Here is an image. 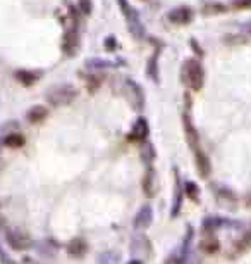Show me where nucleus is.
<instances>
[{
    "mask_svg": "<svg viewBox=\"0 0 251 264\" xmlns=\"http://www.w3.org/2000/svg\"><path fill=\"white\" fill-rule=\"evenodd\" d=\"M251 249V231L244 233L241 236V240H237L234 245V254H244L246 250Z\"/></svg>",
    "mask_w": 251,
    "mask_h": 264,
    "instance_id": "obj_21",
    "label": "nucleus"
},
{
    "mask_svg": "<svg viewBox=\"0 0 251 264\" xmlns=\"http://www.w3.org/2000/svg\"><path fill=\"white\" fill-rule=\"evenodd\" d=\"M2 138H4V145H6V147H11V149H19L24 145V136L19 135L17 131L7 133L6 136H2Z\"/></svg>",
    "mask_w": 251,
    "mask_h": 264,
    "instance_id": "obj_18",
    "label": "nucleus"
},
{
    "mask_svg": "<svg viewBox=\"0 0 251 264\" xmlns=\"http://www.w3.org/2000/svg\"><path fill=\"white\" fill-rule=\"evenodd\" d=\"M155 156H157V154H155L153 145L150 143V142H147V140H145V142H143V149H141V159H143V162H145L147 166H150V164L153 162Z\"/></svg>",
    "mask_w": 251,
    "mask_h": 264,
    "instance_id": "obj_20",
    "label": "nucleus"
},
{
    "mask_svg": "<svg viewBox=\"0 0 251 264\" xmlns=\"http://www.w3.org/2000/svg\"><path fill=\"white\" fill-rule=\"evenodd\" d=\"M2 147H4V138L0 136V150H2Z\"/></svg>",
    "mask_w": 251,
    "mask_h": 264,
    "instance_id": "obj_33",
    "label": "nucleus"
},
{
    "mask_svg": "<svg viewBox=\"0 0 251 264\" xmlns=\"http://www.w3.org/2000/svg\"><path fill=\"white\" fill-rule=\"evenodd\" d=\"M143 192L148 195V197H152L155 194V171L152 167H148L147 175L143 176Z\"/></svg>",
    "mask_w": 251,
    "mask_h": 264,
    "instance_id": "obj_19",
    "label": "nucleus"
},
{
    "mask_svg": "<svg viewBox=\"0 0 251 264\" xmlns=\"http://www.w3.org/2000/svg\"><path fill=\"white\" fill-rule=\"evenodd\" d=\"M152 221H153V211H152V207H150V206H143L138 211L136 218H134V228L145 230V228H148V226L152 225Z\"/></svg>",
    "mask_w": 251,
    "mask_h": 264,
    "instance_id": "obj_12",
    "label": "nucleus"
},
{
    "mask_svg": "<svg viewBox=\"0 0 251 264\" xmlns=\"http://www.w3.org/2000/svg\"><path fill=\"white\" fill-rule=\"evenodd\" d=\"M77 97V92L76 88L72 85H57V86H52V88L48 90L47 93H45V99H47V102L50 106H69Z\"/></svg>",
    "mask_w": 251,
    "mask_h": 264,
    "instance_id": "obj_2",
    "label": "nucleus"
},
{
    "mask_svg": "<svg viewBox=\"0 0 251 264\" xmlns=\"http://www.w3.org/2000/svg\"><path fill=\"white\" fill-rule=\"evenodd\" d=\"M181 78L193 92L203 88L205 85V69L198 59H186L181 67Z\"/></svg>",
    "mask_w": 251,
    "mask_h": 264,
    "instance_id": "obj_1",
    "label": "nucleus"
},
{
    "mask_svg": "<svg viewBox=\"0 0 251 264\" xmlns=\"http://www.w3.org/2000/svg\"><path fill=\"white\" fill-rule=\"evenodd\" d=\"M246 204H248V207H251V194L248 195V199H246Z\"/></svg>",
    "mask_w": 251,
    "mask_h": 264,
    "instance_id": "obj_32",
    "label": "nucleus"
},
{
    "mask_svg": "<svg viewBox=\"0 0 251 264\" xmlns=\"http://www.w3.org/2000/svg\"><path fill=\"white\" fill-rule=\"evenodd\" d=\"M19 130V123L17 121H6L4 125H0V133H12V131H17Z\"/></svg>",
    "mask_w": 251,
    "mask_h": 264,
    "instance_id": "obj_25",
    "label": "nucleus"
},
{
    "mask_svg": "<svg viewBox=\"0 0 251 264\" xmlns=\"http://www.w3.org/2000/svg\"><path fill=\"white\" fill-rule=\"evenodd\" d=\"M231 7L234 9V11H249L251 0H232Z\"/></svg>",
    "mask_w": 251,
    "mask_h": 264,
    "instance_id": "obj_26",
    "label": "nucleus"
},
{
    "mask_svg": "<svg viewBox=\"0 0 251 264\" xmlns=\"http://www.w3.org/2000/svg\"><path fill=\"white\" fill-rule=\"evenodd\" d=\"M148 75L153 81L158 80V67H157V56H153L148 62Z\"/></svg>",
    "mask_w": 251,
    "mask_h": 264,
    "instance_id": "obj_27",
    "label": "nucleus"
},
{
    "mask_svg": "<svg viewBox=\"0 0 251 264\" xmlns=\"http://www.w3.org/2000/svg\"><path fill=\"white\" fill-rule=\"evenodd\" d=\"M200 250H202L203 254L212 256V254H217L218 250H220V244H218V240L213 235H207L202 242H200Z\"/></svg>",
    "mask_w": 251,
    "mask_h": 264,
    "instance_id": "obj_15",
    "label": "nucleus"
},
{
    "mask_svg": "<svg viewBox=\"0 0 251 264\" xmlns=\"http://www.w3.org/2000/svg\"><path fill=\"white\" fill-rule=\"evenodd\" d=\"M105 45H107V50H114V47L117 45V42H116V38H112V36H110V38L105 40Z\"/></svg>",
    "mask_w": 251,
    "mask_h": 264,
    "instance_id": "obj_31",
    "label": "nucleus"
},
{
    "mask_svg": "<svg viewBox=\"0 0 251 264\" xmlns=\"http://www.w3.org/2000/svg\"><path fill=\"white\" fill-rule=\"evenodd\" d=\"M86 69H93V71H98V69H107V67H114L116 62L108 61V59H100V57H93V59H88L86 61Z\"/></svg>",
    "mask_w": 251,
    "mask_h": 264,
    "instance_id": "obj_17",
    "label": "nucleus"
},
{
    "mask_svg": "<svg viewBox=\"0 0 251 264\" xmlns=\"http://www.w3.org/2000/svg\"><path fill=\"white\" fill-rule=\"evenodd\" d=\"M131 252L134 256L140 257H148L152 254V242L148 240V236L145 235H136L133 240H131Z\"/></svg>",
    "mask_w": 251,
    "mask_h": 264,
    "instance_id": "obj_7",
    "label": "nucleus"
},
{
    "mask_svg": "<svg viewBox=\"0 0 251 264\" xmlns=\"http://www.w3.org/2000/svg\"><path fill=\"white\" fill-rule=\"evenodd\" d=\"M77 9L81 14L90 16L93 12V0H77Z\"/></svg>",
    "mask_w": 251,
    "mask_h": 264,
    "instance_id": "obj_24",
    "label": "nucleus"
},
{
    "mask_svg": "<svg viewBox=\"0 0 251 264\" xmlns=\"http://www.w3.org/2000/svg\"><path fill=\"white\" fill-rule=\"evenodd\" d=\"M143 2H145V0H143Z\"/></svg>",
    "mask_w": 251,
    "mask_h": 264,
    "instance_id": "obj_35",
    "label": "nucleus"
},
{
    "mask_svg": "<svg viewBox=\"0 0 251 264\" xmlns=\"http://www.w3.org/2000/svg\"><path fill=\"white\" fill-rule=\"evenodd\" d=\"M239 35H244V36H251V22H246V25L241 28V33Z\"/></svg>",
    "mask_w": 251,
    "mask_h": 264,
    "instance_id": "obj_30",
    "label": "nucleus"
},
{
    "mask_svg": "<svg viewBox=\"0 0 251 264\" xmlns=\"http://www.w3.org/2000/svg\"><path fill=\"white\" fill-rule=\"evenodd\" d=\"M147 136H148V123H147V119L140 117V119L134 123L131 133L127 135V140H131V142L143 143L145 140H147Z\"/></svg>",
    "mask_w": 251,
    "mask_h": 264,
    "instance_id": "obj_10",
    "label": "nucleus"
},
{
    "mask_svg": "<svg viewBox=\"0 0 251 264\" xmlns=\"http://www.w3.org/2000/svg\"><path fill=\"white\" fill-rule=\"evenodd\" d=\"M103 78L105 76L103 75H88L86 76V88L90 90V92H97L98 90V86L103 83Z\"/></svg>",
    "mask_w": 251,
    "mask_h": 264,
    "instance_id": "obj_22",
    "label": "nucleus"
},
{
    "mask_svg": "<svg viewBox=\"0 0 251 264\" xmlns=\"http://www.w3.org/2000/svg\"><path fill=\"white\" fill-rule=\"evenodd\" d=\"M117 2H119V7H121V12L124 14L126 21H127L131 35H133L136 40H141L145 36V26L141 25V21H140V12L136 11L133 6H129L127 0H117Z\"/></svg>",
    "mask_w": 251,
    "mask_h": 264,
    "instance_id": "obj_3",
    "label": "nucleus"
},
{
    "mask_svg": "<svg viewBox=\"0 0 251 264\" xmlns=\"http://www.w3.org/2000/svg\"><path fill=\"white\" fill-rule=\"evenodd\" d=\"M86 250H88V244H86L83 238H74L67 245V254H69L71 257H83Z\"/></svg>",
    "mask_w": 251,
    "mask_h": 264,
    "instance_id": "obj_16",
    "label": "nucleus"
},
{
    "mask_svg": "<svg viewBox=\"0 0 251 264\" xmlns=\"http://www.w3.org/2000/svg\"><path fill=\"white\" fill-rule=\"evenodd\" d=\"M47 116H48V109L42 106V104H36V106L30 107L28 112H26V119H28L31 125H38V123L45 121Z\"/></svg>",
    "mask_w": 251,
    "mask_h": 264,
    "instance_id": "obj_13",
    "label": "nucleus"
},
{
    "mask_svg": "<svg viewBox=\"0 0 251 264\" xmlns=\"http://www.w3.org/2000/svg\"><path fill=\"white\" fill-rule=\"evenodd\" d=\"M14 76L22 86H33L36 81L42 78V73L31 71V69H19V71H16Z\"/></svg>",
    "mask_w": 251,
    "mask_h": 264,
    "instance_id": "obj_14",
    "label": "nucleus"
},
{
    "mask_svg": "<svg viewBox=\"0 0 251 264\" xmlns=\"http://www.w3.org/2000/svg\"><path fill=\"white\" fill-rule=\"evenodd\" d=\"M129 264H143V262H141V261H131Z\"/></svg>",
    "mask_w": 251,
    "mask_h": 264,
    "instance_id": "obj_34",
    "label": "nucleus"
},
{
    "mask_svg": "<svg viewBox=\"0 0 251 264\" xmlns=\"http://www.w3.org/2000/svg\"><path fill=\"white\" fill-rule=\"evenodd\" d=\"M182 125H184V133H186V140H188L189 147L196 150L200 149V136H198V131H196L193 121H191V116L186 112L184 116H182Z\"/></svg>",
    "mask_w": 251,
    "mask_h": 264,
    "instance_id": "obj_9",
    "label": "nucleus"
},
{
    "mask_svg": "<svg viewBox=\"0 0 251 264\" xmlns=\"http://www.w3.org/2000/svg\"><path fill=\"white\" fill-rule=\"evenodd\" d=\"M184 194L188 195V199H191L193 202H198L200 200V190L193 181H188V183L184 185Z\"/></svg>",
    "mask_w": 251,
    "mask_h": 264,
    "instance_id": "obj_23",
    "label": "nucleus"
},
{
    "mask_svg": "<svg viewBox=\"0 0 251 264\" xmlns=\"http://www.w3.org/2000/svg\"><path fill=\"white\" fill-rule=\"evenodd\" d=\"M193 16L194 12L191 11L189 7H176L172 9V11H169L165 14V19L169 22H172V25H177V26H182V25H189L191 21H193Z\"/></svg>",
    "mask_w": 251,
    "mask_h": 264,
    "instance_id": "obj_6",
    "label": "nucleus"
},
{
    "mask_svg": "<svg viewBox=\"0 0 251 264\" xmlns=\"http://www.w3.org/2000/svg\"><path fill=\"white\" fill-rule=\"evenodd\" d=\"M124 93L127 102L131 104V107L134 111H141L145 106V93L141 90V86L136 83L134 80H126L124 81Z\"/></svg>",
    "mask_w": 251,
    "mask_h": 264,
    "instance_id": "obj_4",
    "label": "nucleus"
},
{
    "mask_svg": "<svg viewBox=\"0 0 251 264\" xmlns=\"http://www.w3.org/2000/svg\"><path fill=\"white\" fill-rule=\"evenodd\" d=\"M79 50V33H77V26H71L66 30V33L62 36V52L67 57H72Z\"/></svg>",
    "mask_w": 251,
    "mask_h": 264,
    "instance_id": "obj_5",
    "label": "nucleus"
},
{
    "mask_svg": "<svg viewBox=\"0 0 251 264\" xmlns=\"http://www.w3.org/2000/svg\"><path fill=\"white\" fill-rule=\"evenodd\" d=\"M7 244L14 250H26L31 245L28 235H24L19 230H9L7 231Z\"/></svg>",
    "mask_w": 251,
    "mask_h": 264,
    "instance_id": "obj_8",
    "label": "nucleus"
},
{
    "mask_svg": "<svg viewBox=\"0 0 251 264\" xmlns=\"http://www.w3.org/2000/svg\"><path fill=\"white\" fill-rule=\"evenodd\" d=\"M226 7L220 6V4H210V6L205 7V14H217V12H224Z\"/></svg>",
    "mask_w": 251,
    "mask_h": 264,
    "instance_id": "obj_29",
    "label": "nucleus"
},
{
    "mask_svg": "<svg viewBox=\"0 0 251 264\" xmlns=\"http://www.w3.org/2000/svg\"><path fill=\"white\" fill-rule=\"evenodd\" d=\"M119 257L112 252H105L98 257V264H117Z\"/></svg>",
    "mask_w": 251,
    "mask_h": 264,
    "instance_id": "obj_28",
    "label": "nucleus"
},
{
    "mask_svg": "<svg viewBox=\"0 0 251 264\" xmlns=\"http://www.w3.org/2000/svg\"><path fill=\"white\" fill-rule=\"evenodd\" d=\"M194 164H196V170H198L202 178H207V176L210 175V171H212L210 159L207 157V154H205L203 150H200V149L194 150Z\"/></svg>",
    "mask_w": 251,
    "mask_h": 264,
    "instance_id": "obj_11",
    "label": "nucleus"
}]
</instances>
